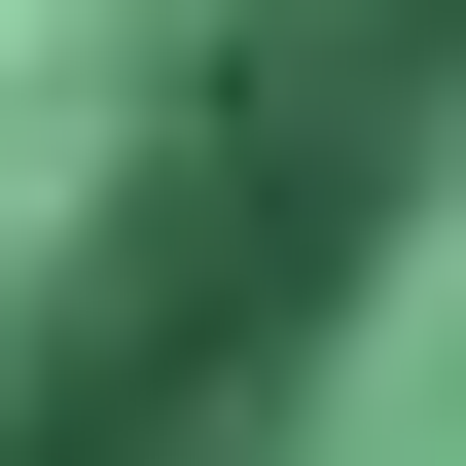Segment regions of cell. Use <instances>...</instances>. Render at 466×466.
Masks as SVG:
<instances>
[{
  "mask_svg": "<svg viewBox=\"0 0 466 466\" xmlns=\"http://www.w3.org/2000/svg\"><path fill=\"white\" fill-rule=\"evenodd\" d=\"M108 466H466V0H395V72L288 144Z\"/></svg>",
  "mask_w": 466,
  "mask_h": 466,
  "instance_id": "1",
  "label": "cell"
}]
</instances>
